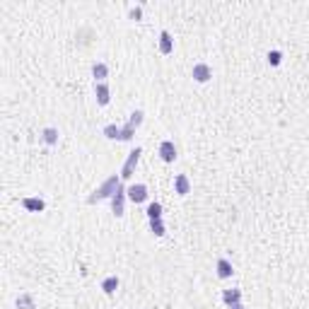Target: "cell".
<instances>
[{"mask_svg":"<svg viewBox=\"0 0 309 309\" xmlns=\"http://www.w3.org/2000/svg\"><path fill=\"white\" fill-rule=\"evenodd\" d=\"M227 309H247V307H244V305L239 302V305H232V307H227Z\"/></svg>","mask_w":309,"mask_h":309,"instance_id":"obj_24","label":"cell"},{"mask_svg":"<svg viewBox=\"0 0 309 309\" xmlns=\"http://www.w3.org/2000/svg\"><path fill=\"white\" fill-rule=\"evenodd\" d=\"M126 189H123V186H118V191H116V196L112 198V213L113 215H116V218H121V215H123V213H126V210H123V208H126Z\"/></svg>","mask_w":309,"mask_h":309,"instance_id":"obj_4","label":"cell"},{"mask_svg":"<svg viewBox=\"0 0 309 309\" xmlns=\"http://www.w3.org/2000/svg\"><path fill=\"white\" fill-rule=\"evenodd\" d=\"M41 138H44V142H46V145H51V147H54V145L58 142V131L49 126V128H44V131H41Z\"/></svg>","mask_w":309,"mask_h":309,"instance_id":"obj_17","label":"cell"},{"mask_svg":"<svg viewBox=\"0 0 309 309\" xmlns=\"http://www.w3.org/2000/svg\"><path fill=\"white\" fill-rule=\"evenodd\" d=\"M104 136H107L109 140H121V126H116V123L104 126Z\"/></svg>","mask_w":309,"mask_h":309,"instance_id":"obj_18","label":"cell"},{"mask_svg":"<svg viewBox=\"0 0 309 309\" xmlns=\"http://www.w3.org/2000/svg\"><path fill=\"white\" fill-rule=\"evenodd\" d=\"M281 58H282L281 51H271V54H268V63H271V65H281Z\"/></svg>","mask_w":309,"mask_h":309,"instance_id":"obj_22","label":"cell"},{"mask_svg":"<svg viewBox=\"0 0 309 309\" xmlns=\"http://www.w3.org/2000/svg\"><path fill=\"white\" fill-rule=\"evenodd\" d=\"M142 116H145V113H142L140 109H136V112L131 113V118H128V126H131V128H138L142 123Z\"/></svg>","mask_w":309,"mask_h":309,"instance_id":"obj_20","label":"cell"},{"mask_svg":"<svg viewBox=\"0 0 309 309\" xmlns=\"http://www.w3.org/2000/svg\"><path fill=\"white\" fill-rule=\"evenodd\" d=\"M171 51H174V39H171V34H169L167 29H162L160 31V54L169 56Z\"/></svg>","mask_w":309,"mask_h":309,"instance_id":"obj_10","label":"cell"},{"mask_svg":"<svg viewBox=\"0 0 309 309\" xmlns=\"http://www.w3.org/2000/svg\"><path fill=\"white\" fill-rule=\"evenodd\" d=\"M150 229H152V234H157V237H165V234H167L162 220H150Z\"/></svg>","mask_w":309,"mask_h":309,"instance_id":"obj_19","label":"cell"},{"mask_svg":"<svg viewBox=\"0 0 309 309\" xmlns=\"http://www.w3.org/2000/svg\"><path fill=\"white\" fill-rule=\"evenodd\" d=\"M118 186H121V176L112 174L107 181H102V184L94 189V194L87 198V203H97V200H104V198H113L116 191H118Z\"/></svg>","mask_w":309,"mask_h":309,"instance_id":"obj_1","label":"cell"},{"mask_svg":"<svg viewBox=\"0 0 309 309\" xmlns=\"http://www.w3.org/2000/svg\"><path fill=\"white\" fill-rule=\"evenodd\" d=\"M94 97H97V104L99 107H107L109 99H112V89L107 83H94Z\"/></svg>","mask_w":309,"mask_h":309,"instance_id":"obj_6","label":"cell"},{"mask_svg":"<svg viewBox=\"0 0 309 309\" xmlns=\"http://www.w3.org/2000/svg\"><path fill=\"white\" fill-rule=\"evenodd\" d=\"M191 78L196 80V83H208L210 78H213V70H210V65L208 63H196L194 65V70H191Z\"/></svg>","mask_w":309,"mask_h":309,"instance_id":"obj_5","label":"cell"},{"mask_svg":"<svg viewBox=\"0 0 309 309\" xmlns=\"http://www.w3.org/2000/svg\"><path fill=\"white\" fill-rule=\"evenodd\" d=\"M145 213H147V218H150V220H162V203H157V200H155V203H150Z\"/></svg>","mask_w":309,"mask_h":309,"instance_id":"obj_16","label":"cell"},{"mask_svg":"<svg viewBox=\"0 0 309 309\" xmlns=\"http://www.w3.org/2000/svg\"><path fill=\"white\" fill-rule=\"evenodd\" d=\"M126 196L131 203H142L145 198H147V186L145 184H131L128 189H126Z\"/></svg>","mask_w":309,"mask_h":309,"instance_id":"obj_3","label":"cell"},{"mask_svg":"<svg viewBox=\"0 0 309 309\" xmlns=\"http://www.w3.org/2000/svg\"><path fill=\"white\" fill-rule=\"evenodd\" d=\"M128 15H131V20H140V17H142V7H131V12H128Z\"/></svg>","mask_w":309,"mask_h":309,"instance_id":"obj_23","label":"cell"},{"mask_svg":"<svg viewBox=\"0 0 309 309\" xmlns=\"http://www.w3.org/2000/svg\"><path fill=\"white\" fill-rule=\"evenodd\" d=\"M189 191H191L189 176H186V174H176V176H174V194H176V196H186Z\"/></svg>","mask_w":309,"mask_h":309,"instance_id":"obj_8","label":"cell"},{"mask_svg":"<svg viewBox=\"0 0 309 309\" xmlns=\"http://www.w3.org/2000/svg\"><path fill=\"white\" fill-rule=\"evenodd\" d=\"M215 268H218V278H232V273H234V268H232V263L227 261V258H218V263H215Z\"/></svg>","mask_w":309,"mask_h":309,"instance_id":"obj_11","label":"cell"},{"mask_svg":"<svg viewBox=\"0 0 309 309\" xmlns=\"http://www.w3.org/2000/svg\"><path fill=\"white\" fill-rule=\"evenodd\" d=\"M140 155H142L140 147H136V150L128 152V160L123 162V169H121V179H131L133 176V171H136L138 162H140Z\"/></svg>","mask_w":309,"mask_h":309,"instance_id":"obj_2","label":"cell"},{"mask_svg":"<svg viewBox=\"0 0 309 309\" xmlns=\"http://www.w3.org/2000/svg\"><path fill=\"white\" fill-rule=\"evenodd\" d=\"M223 302H225L227 307H232V305H239V302H242V290H237V287L225 290V292H223Z\"/></svg>","mask_w":309,"mask_h":309,"instance_id":"obj_14","label":"cell"},{"mask_svg":"<svg viewBox=\"0 0 309 309\" xmlns=\"http://www.w3.org/2000/svg\"><path fill=\"white\" fill-rule=\"evenodd\" d=\"M160 157H162V162H167V165H171V162L176 160V147H174V142L171 140L160 142Z\"/></svg>","mask_w":309,"mask_h":309,"instance_id":"obj_7","label":"cell"},{"mask_svg":"<svg viewBox=\"0 0 309 309\" xmlns=\"http://www.w3.org/2000/svg\"><path fill=\"white\" fill-rule=\"evenodd\" d=\"M133 136H136V128H131L128 123H126V126H121V140L128 142V140H133Z\"/></svg>","mask_w":309,"mask_h":309,"instance_id":"obj_21","label":"cell"},{"mask_svg":"<svg viewBox=\"0 0 309 309\" xmlns=\"http://www.w3.org/2000/svg\"><path fill=\"white\" fill-rule=\"evenodd\" d=\"M22 208L29 210V213H41L46 208V203L41 198H22Z\"/></svg>","mask_w":309,"mask_h":309,"instance_id":"obj_12","label":"cell"},{"mask_svg":"<svg viewBox=\"0 0 309 309\" xmlns=\"http://www.w3.org/2000/svg\"><path fill=\"white\" fill-rule=\"evenodd\" d=\"M92 78H94V83H107V78H109V65L102 63V60H97V63L92 65Z\"/></svg>","mask_w":309,"mask_h":309,"instance_id":"obj_9","label":"cell"},{"mask_svg":"<svg viewBox=\"0 0 309 309\" xmlns=\"http://www.w3.org/2000/svg\"><path fill=\"white\" fill-rule=\"evenodd\" d=\"M118 285H121V281H118L116 276H109V278H104V281H102V290H104L107 295H113V292L118 290Z\"/></svg>","mask_w":309,"mask_h":309,"instance_id":"obj_15","label":"cell"},{"mask_svg":"<svg viewBox=\"0 0 309 309\" xmlns=\"http://www.w3.org/2000/svg\"><path fill=\"white\" fill-rule=\"evenodd\" d=\"M15 307H17V309H36V300H34V295L22 292V295L15 300Z\"/></svg>","mask_w":309,"mask_h":309,"instance_id":"obj_13","label":"cell"}]
</instances>
